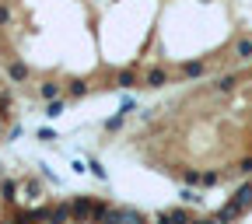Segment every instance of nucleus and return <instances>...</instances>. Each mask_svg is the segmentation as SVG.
<instances>
[{"label": "nucleus", "instance_id": "nucleus-14", "mask_svg": "<svg viewBox=\"0 0 252 224\" xmlns=\"http://www.w3.org/2000/svg\"><path fill=\"white\" fill-rule=\"evenodd\" d=\"M179 200H182V203H200V196L193 193V189H182V193H179Z\"/></svg>", "mask_w": 252, "mask_h": 224}, {"label": "nucleus", "instance_id": "nucleus-12", "mask_svg": "<svg viewBox=\"0 0 252 224\" xmlns=\"http://www.w3.org/2000/svg\"><path fill=\"white\" fill-rule=\"evenodd\" d=\"M70 95H74V98H81V95H88V84H84V81H70Z\"/></svg>", "mask_w": 252, "mask_h": 224}, {"label": "nucleus", "instance_id": "nucleus-11", "mask_svg": "<svg viewBox=\"0 0 252 224\" xmlns=\"http://www.w3.org/2000/svg\"><path fill=\"white\" fill-rule=\"evenodd\" d=\"M235 84H238V77H235V74H228V77H220V81H217V91H231Z\"/></svg>", "mask_w": 252, "mask_h": 224}, {"label": "nucleus", "instance_id": "nucleus-10", "mask_svg": "<svg viewBox=\"0 0 252 224\" xmlns=\"http://www.w3.org/2000/svg\"><path fill=\"white\" fill-rule=\"evenodd\" d=\"M46 116H49V119H56V116H63V98H56V102H49V105H46Z\"/></svg>", "mask_w": 252, "mask_h": 224}, {"label": "nucleus", "instance_id": "nucleus-5", "mask_svg": "<svg viewBox=\"0 0 252 224\" xmlns=\"http://www.w3.org/2000/svg\"><path fill=\"white\" fill-rule=\"evenodd\" d=\"M39 95L46 102H56L60 98V84H53V81H46V84H39Z\"/></svg>", "mask_w": 252, "mask_h": 224}, {"label": "nucleus", "instance_id": "nucleus-1", "mask_svg": "<svg viewBox=\"0 0 252 224\" xmlns=\"http://www.w3.org/2000/svg\"><path fill=\"white\" fill-rule=\"evenodd\" d=\"M193 221H196L193 214H189V210H179V207H175V210H161V214L154 217V224H193Z\"/></svg>", "mask_w": 252, "mask_h": 224}, {"label": "nucleus", "instance_id": "nucleus-3", "mask_svg": "<svg viewBox=\"0 0 252 224\" xmlns=\"http://www.w3.org/2000/svg\"><path fill=\"white\" fill-rule=\"evenodd\" d=\"M214 217H217V224H231V221H238V217H242V210H238V207H235V203L228 200V203L220 207V210H217Z\"/></svg>", "mask_w": 252, "mask_h": 224}, {"label": "nucleus", "instance_id": "nucleus-20", "mask_svg": "<svg viewBox=\"0 0 252 224\" xmlns=\"http://www.w3.org/2000/svg\"><path fill=\"white\" fill-rule=\"evenodd\" d=\"M0 137H4V119H0Z\"/></svg>", "mask_w": 252, "mask_h": 224}, {"label": "nucleus", "instance_id": "nucleus-13", "mask_svg": "<svg viewBox=\"0 0 252 224\" xmlns=\"http://www.w3.org/2000/svg\"><path fill=\"white\" fill-rule=\"evenodd\" d=\"M220 179H224V175H220V172H203V186H217Z\"/></svg>", "mask_w": 252, "mask_h": 224}, {"label": "nucleus", "instance_id": "nucleus-6", "mask_svg": "<svg viewBox=\"0 0 252 224\" xmlns=\"http://www.w3.org/2000/svg\"><path fill=\"white\" fill-rule=\"evenodd\" d=\"M182 74H186V77H200V74H203V60H189V63H182Z\"/></svg>", "mask_w": 252, "mask_h": 224}, {"label": "nucleus", "instance_id": "nucleus-16", "mask_svg": "<svg viewBox=\"0 0 252 224\" xmlns=\"http://www.w3.org/2000/svg\"><path fill=\"white\" fill-rule=\"evenodd\" d=\"M242 175H252V158H242V165H238Z\"/></svg>", "mask_w": 252, "mask_h": 224}, {"label": "nucleus", "instance_id": "nucleus-7", "mask_svg": "<svg viewBox=\"0 0 252 224\" xmlns=\"http://www.w3.org/2000/svg\"><path fill=\"white\" fill-rule=\"evenodd\" d=\"M235 53H238V60H252V39H242L235 46Z\"/></svg>", "mask_w": 252, "mask_h": 224}, {"label": "nucleus", "instance_id": "nucleus-17", "mask_svg": "<svg viewBox=\"0 0 252 224\" xmlns=\"http://www.w3.org/2000/svg\"><path fill=\"white\" fill-rule=\"evenodd\" d=\"M39 140H46V144H53V140H56V130H39Z\"/></svg>", "mask_w": 252, "mask_h": 224}, {"label": "nucleus", "instance_id": "nucleus-8", "mask_svg": "<svg viewBox=\"0 0 252 224\" xmlns=\"http://www.w3.org/2000/svg\"><path fill=\"white\" fill-rule=\"evenodd\" d=\"M116 81H119V88H137V74L133 70H123Z\"/></svg>", "mask_w": 252, "mask_h": 224}, {"label": "nucleus", "instance_id": "nucleus-4", "mask_svg": "<svg viewBox=\"0 0 252 224\" xmlns=\"http://www.w3.org/2000/svg\"><path fill=\"white\" fill-rule=\"evenodd\" d=\"M161 84H168V74H165L161 67H154V70L147 74V88H161Z\"/></svg>", "mask_w": 252, "mask_h": 224}, {"label": "nucleus", "instance_id": "nucleus-9", "mask_svg": "<svg viewBox=\"0 0 252 224\" xmlns=\"http://www.w3.org/2000/svg\"><path fill=\"white\" fill-rule=\"evenodd\" d=\"M28 77V67L25 63H11V81H25Z\"/></svg>", "mask_w": 252, "mask_h": 224}, {"label": "nucleus", "instance_id": "nucleus-15", "mask_svg": "<svg viewBox=\"0 0 252 224\" xmlns=\"http://www.w3.org/2000/svg\"><path fill=\"white\" fill-rule=\"evenodd\" d=\"M119 126H123V116H119V112H116L112 119H105V130H119Z\"/></svg>", "mask_w": 252, "mask_h": 224}, {"label": "nucleus", "instance_id": "nucleus-2", "mask_svg": "<svg viewBox=\"0 0 252 224\" xmlns=\"http://www.w3.org/2000/svg\"><path fill=\"white\" fill-rule=\"evenodd\" d=\"M231 203H235V207H238L242 214H245V210L252 207V182H245V186H238V189H235V196H231Z\"/></svg>", "mask_w": 252, "mask_h": 224}, {"label": "nucleus", "instance_id": "nucleus-18", "mask_svg": "<svg viewBox=\"0 0 252 224\" xmlns=\"http://www.w3.org/2000/svg\"><path fill=\"white\" fill-rule=\"evenodd\" d=\"M7 21H11V11H7L4 4H0V25H7Z\"/></svg>", "mask_w": 252, "mask_h": 224}, {"label": "nucleus", "instance_id": "nucleus-19", "mask_svg": "<svg viewBox=\"0 0 252 224\" xmlns=\"http://www.w3.org/2000/svg\"><path fill=\"white\" fill-rule=\"evenodd\" d=\"M193 224H217V217H196Z\"/></svg>", "mask_w": 252, "mask_h": 224}]
</instances>
